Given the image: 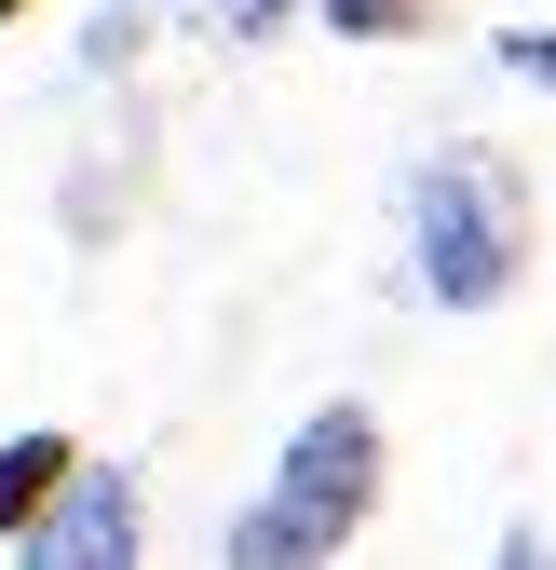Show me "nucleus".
<instances>
[{"label": "nucleus", "mask_w": 556, "mask_h": 570, "mask_svg": "<svg viewBox=\"0 0 556 570\" xmlns=\"http://www.w3.org/2000/svg\"><path fill=\"white\" fill-rule=\"evenodd\" d=\"M82 475V449L54 435V421H28V435H0V543H28L41 517H54V489Z\"/></svg>", "instance_id": "4"}, {"label": "nucleus", "mask_w": 556, "mask_h": 570, "mask_svg": "<svg viewBox=\"0 0 556 570\" xmlns=\"http://www.w3.org/2000/svg\"><path fill=\"white\" fill-rule=\"evenodd\" d=\"M380 475H394V435H380V407L354 394H326L286 449H271L258 475V503L218 530V570H339L354 557V530L380 517Z\"/></svg>", "instance_id": "1"}, {"label": "nucleus", "mask_w": 556, "mask_h": 570, "mask_svg": "<svg viewBox=\"0 0 556 570\" xmlns=\"http://www.w3.org/2000/svg\"><path fill=\"white\" fill-rule=\"evenodd\" d=\"M435 0H326V41H421Z\"/></svg>", "instance_id": "5"}, {"label": "nucleus", "mask_w": 556, "mask_h": 570, "mask_svg": "<svg viewBox=\"0 0 556 570\" xmlns=\"http://www.w3.org/2000/svg\"><path fill=\"white\" fill-rule=\"evenodd\" d=\"M489 570H556V543H543V530H503V543H489Z\"/></svg>", "instance_id": "8"}, {"label": "nucleus", "mask_w": 556, "mask_h": 570, "mask_svg": "<svg viewBox=\"0 0 556 570\" xmlns=\"http://www.w3.org/2000/svg\"><path fill=\"white\" fill-rule=\"evenodd\" d=\"M14 570H150V489L122 462H82L54 489V517L14 543Z\"/></svg>", "instance_id": "3"}, {"label": "nucleus", "mask_w": 556, "mask_h": 570, "mask_svg": "<svg viewBox=\"0 0 556 570\" xmlns=\"http://www.w3.org/2000/svg\"><path fill=\"white\" fill-rule=\"evenodd\" d=\"M407 285L435 313H503L529 285V177H516V150L461 136V150L407 164Z\"/></svg>", "instance_id": "2"}, {"label": "nucleus", "mask_w": 556, "mask_h": 570, "mask_svg": "<svg viewBox=\"0 0 556 570\" xmlns=\"http://www.w3.org/2000/svg\"><path fill=\"white\" fill-rule=\"evenodd\" d=\"M286 14H299V0H218V28H231V41H271Z\"/></svg>", "instance_id": "7"}, {"label": "nucleus", "mask_w": 556, "mask_h": 570, "mask_svg": "<svg viewBox=\"0 0 556 570\" xmlns=\"http://www.w3.org/2000/svg\"><path fill=\"white\" fill-rule=\"evenodd\" d=\"M14 14H28V0H0V28H14Z\"/></svg>", "instance_id": "9"}, {"label": "nucleus", "mask_w": 556, "mask_h": 570, "mask_svg": "<svg viewBox=\"0 0 556 570\" xmlns=\"http://www.w3.org/2000/svg\"><path fill=\"white\" fill-rule=\"evenodd\" d=\"M489 55H503V68H516V82H556V28H503V41H489Z\"/></svg>", "instance_id": "6"}]
</instances>
